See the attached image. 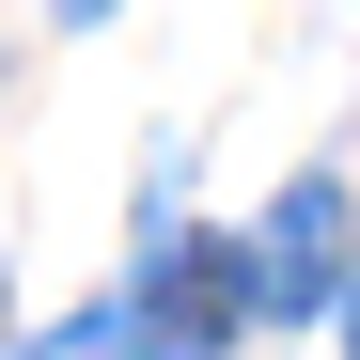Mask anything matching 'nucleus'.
I'll return each mask as SVG.
<instances>
[{"instance_id": "obj_2", "label": "nucleus", "mask_w": 360, "mask_h": 360, "mask_svg": "<svg viewBox=\"0 0 360 360\" xmlns=\"http://www.w3.org/2000/svg\"><path fill=\"white\" fill-rule=\"evenodd\" d=\"M251 297H266V314H329V297H345V188H329V172H297V188L266 204Z\"/></svg>"}, {"instance_id": "obj_1", "label": "nucleus", "mask_w": 360, "mask_h": 360, "mask_svg": "<svg viewBox=\"0 0 360 360\" xmlns=\"http://www.w3.org/2000/svg\"><path fill=\"white\" fill-rule=\"evenodd\" d=\"M251 314H266V297H251V235H172V251L141 266V297H126L141 360H219Z\"/></svg>"}, {"instance_id": "obj_3", "label": "nucleus", "mask_w": 360, "mask_h": 360, "mask_svg": "<svg viewBox=\"0 0 360 360\" xmlns=\"http://www.w3.org/2000/svg\"><path fill=\"white\" fill-rule=\"evenodd\" d=\"M32 360H141V329H126V297H94V314H63Z\"/></svg>"}, {"instance_id": "obj_4", "label": "nucleus", "mask_w": 360, "mask_h": 360, "mask_svg": "<svg viewBox=\"0 0 360 360\" xmlns=\"http://www.w3.org/2000/svg\"><path fill=\"white\" fill-rule=\"evenodd\" d=\"M47 16H63V32H94V16H110V0H47Z\"/></svg>"}, {"instance_id": "obj_5", "label": "nucleus", "mask_w": 360, "mask_h": 360, "mask_svg": "<svg viewBox=\"0 0 360 360\" xmlns=\"http://www.w3.org/2000/svg\"><path fill=\"white\" fill-rule=\"evenodd\" d=\"M345 360H360V282H345Z\"/></svg>"}]
</instances>
